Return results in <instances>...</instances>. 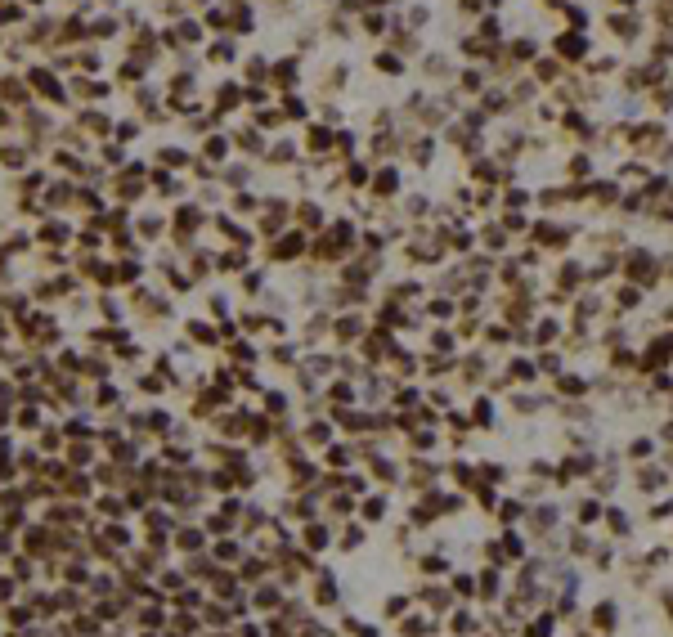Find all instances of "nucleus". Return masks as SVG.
I'll list each match as a JSON object with an SVG mask.
<instances>
[{"label": "nucleus", "mask_w": 673, "mask_h": 637, "mask_svg": "<svg viewBox=\"0 0 673 637\" xmlns=\"http://www.w3.org/2000/svg\"><path fill=\"white\" fill-rule=\"evenodd\" d=\"M629 144L633 148H665V121H638L629 130Z\"/></svg>", "instance_id": "7ed1b4c3"}, {"label": "nucleus", "mask_w": 673, "mask_h": 637, "mask_svg": "<svg viewBox=\"0 0 673 637\" xmlns=\"http://www.w3.org/2000/svg\"><path fill=\"white\" fill-rule=\"evenodd\" d=\"M615 68H620V63H615L611 54H606V59H593V68H588V72H593V77H611Z\"/></svg>", "instance_id": "393cba45"}, {"label": "nucleus", "mask_w": 673, "mask_h": 637, "mask_svg": "<svg viewBox=\"0 0 673 637\" xmlns=\"http://www.w3.org/2000/svg\"><path fill=\"white\" fill-rule=\"evenodd\" d=\"M552 54L566 59V63H584V59H588V36H584V32H561L552 41Z\"/></svg>", "instance_id": "f257e3e1"}, {"label": "nucleus", "mask_w": 673, "mask_h": 637, "mask_svg": "<svg viewBox=\"0 0 673 637\" xmlns=\"http://www.w3.org/2000/svg\"><path fill=\"white\" fill-rule=\"evenodd\" d=\"M373 189H377V193H395V189H400V171H395V166H386V171H377V180H373Z\"/></svg>", "instance_id": "dca6fc26"}, {"label": "nucleus", "mask_w": 673, "mask_h": 637, "mask_svg": "<svg viewBox=\"0 0 673 637\" xmlns=\"http://www.w3.org/2000/svg\"><path fill=\"white\" fill-rule=\"evenodd\" d=\"M530 633H534V637H552V620H548V615H543V620H534V629H530Z\"/></svg>", "instance_id": "7c9ffc66"}, {"label": "nucleus", "mask_w": 673, "mask_h": 637, "mask_svg": "<svg viewBox=\"0 0 673 637\" xmlns=\"http://www.w3.org/2000/svg\"><path fill=\"white\" fill-rule=\"evenodd\" d=\"M476 36H480L485 45H498V41H503V23H498V14H480Z\"/></svg>", "instance_id": "9d476101"}, {"label": "nucleus", "mask_w": 673, "mask_h": 637, "mask_svg": "<svg viewBox=\"0 0 673 637\" xmlns=\"http://www.w3.org/2000/svg\"><path fill=\"white\" fill-rule=\"evenodd\" d=\"M561 391L566 395H584V382H579V377H561Z\"/></svg>", "instance_id": "c85d7f7f"}, {"label": "nucleus", "mask_w": 673, "mask_h": 637, "mask_svg": "<svg viewBox=\"0 0 673 637\" xmlns=\"http://www.w3.org/2000/svg\"><path fill=\"white\" fill-rule=\"evenodd\" d=\"M525 202H530L525 189H507V193H503V207H507V211H516V207H525Z\"/></svg>", "instance_id": "412c9836"}, {"label": "nucleus", "mask_w": 673, "mask_h": 637, "mask_svg": "<svg viewBox=\"0 0 673 637\" xmlns=\"http://www.w3.org/2000/svg\"><path fill=\"white\" fill-rule=\"evenodd\" d=\"M373 68L377 72H382V77H400V72H404V59H400V54H377V59H373Z\"/></svg>", "instance_id": "ddd939ff"}, {"label": "nucleus", "mask_w": 673, "mask_h": 637, "mask_svg": "<svg viewBox=\"0 0 673 637\" xmlns=\"http://www.w3.org/2000/svg\"><path fill=\"white\" fill-rule=\"evenodd\" d=\"M539 94V81H516L512 85V108H516V103H530Z\"/></svg>", "instance_id": "6ab92c4d"}, {"label": "nucleus", "mask_w": 673, "mask_h": 637, "mask_svg": "<svg viewBox=\"0 0 673 637\" xmlns=\"http://www.w3.org/2000/svg\"><path fill=\"white\" fill-rule=\"evenodd\" d=\"M453 633H471V615H458V620H453Z\"/></svg>", "instance_id": "e433bc0d"}, {"label": "nucleus", "mask_w": 673, "mask_h": 637, "mask_svg": "<svg viewBox=\"0 0 673 637\" xmlns=\"http://www.w3.org/2000/svg\"><path fill=\"white\" fill-rule=\"evenodd\" d=\"M620 5H624V9H633V5H638V0H620Z\"/></svg>", "instance_id": "58836bf2"}, {"label": "nucleus", "mask_w": 673, "mask_h": 637, "mask_svg": "<svg viewBox=\"0 0 673 637\" xmlns=\"http://www.w3.org/2000/svg\"><path fill=\"white\" fill-rule=\"evenodd\" d=\"M606 521H611V530H615V534H629V516H624L620 507H611V512H606Z\"/></svg>", "instance_id": "b1692460"}, {"label": "nucleus", "mask_w": 673, "mask_h": 637, "mask_svg": "<svg viewBox=\"0 0 673 637\" xmlns=\"http://www.w3.org/2000/svg\"><path fill=\"white\" fill-rule=\"evenodd\" d=\"M566 175H570V180H579V184H584V180L593 175V157H588V153H575L570 162H566Z\"/></svg>", "instance_id": "f8f14e48"}, {"label": "nucleus", "mask_w": 673, "mask_h": 637, "mask_svg": "<svg viewBox=\"0 0 673 637\" xmlns=\"http://www.w3.org/2000/svg\"><path fill=\"white\" fill-rule=\"evenodd\" d=\"M489 85H485V72L480 68H462L458 72V94H485Z\"/></svg>", "instance_id": "6e6552de"}, {"label": "nucleus", "mask_w": 673, "mask_h": 637, "mask_svg": "<svg viewBox=\"0 0 673 637\" xmlns=\"http://www.w3.org/2000/svg\"><path fill=\"white\" fill-rule=\"evenodd\" d=\"M629 453H633V458H647V453H651V440H633Z\"/></svg>", "instance_id": "473e14b6"}, {"label": "nucleus", "mask_w": 673, "mask_h": 637, "mask_svg": "<svg viewBox=\"0 0 673 637\" xmlns=\"http://www.w3.org/2000/svg\"><path fill=\"white\" fill-rule=\"evenodd\" d=\"M588 193L597 198V207H611V202H620V184H615V180H597V184L588 189Z\"/></svg>", "instance_id": "9b49d317"}, {"label": "nucleus", "mask_w": 673, "mask_h": 637, "mask_svg": "<svg viewBox=\"0 0 673 637\" xmlns=\"http://www.w3.org/2000/svg\"><path fill=\"white\" fill-rule=\"evenodd\" d=\"M422 570H426V575H440L444 561H440V557H426V561H422Z\"/></svg>", "instance_id": "72a5a7b5"}, {"label": "nucleus", "mask_w": 673, "mask_h": 637, "mask_svg": "<svg viewBox=\"0 0 673 637\" xmlns=\"http://www.w3.org/2000/svg\"><path fill=\"white\" fill-rule=\"evenodd\" d=\"M593 620L602 624L606 633H615V624H620V611H615V602H602V606H597V611H593Z\"/></svg>", "instance_id": "f3484780"}, {"label": "nucleus", "mask_w": 673, "mask_h": 637, "mask_svg": "<svg viewBox=\"0 0 673 637\" xmlns=\"http://www.w3.org/2000/svg\"><path fill=\"white\" fill-rule=\"evenodd\" d=\"M364 27H368V32L377 36V32H382V14H368V18H364Z\"/></svg>", "instance_id": "f704fd0d"}, {"label": "nucleus", "mask_w": 673, "mask_h": 637, "mask_svg": "<svg viewBox=\"0 0 673 637\" xmlns=\"http://www.w3.org/2000/svg\"><path fill=\"white\" fill-rule=\"evenodd\" d=\"M426 23H431V9H426V5H413L409 9V27H426Z\"/></svg>", "instance_id": "a878e982"}, {"label": "nucleus", "mask_w": 673, "mask_h": 637, "mask_svg": "<svg viewBox=\"0 0 673 637\" xmlns=\"http://www.w3.org/2000/svg\"><path fill=\"white\" fill-rule=\"evenodd\" d=\"M620 175H624V180H638V184H647V180H651V166H647V162H624Z\"/></svg>", "instance_id": "a211bd4d"}, {"label": "nucleus", "mask_w": 673, "mask_h": 637, "mask_svg": "<svg viewBox=\"0 0 673 637\" xmlns=\"http://www.w3.org/2000/svg\"><path fill=\"white\" fill-rule=\"evenodd\" d=\"M422 72H426L431 81H449V72H453L449 54H422Z\"/></svg>", "instance_id": "0eeeda50"}, {"label": "nucleus", "mask_w": 673, "mask_h": 637, "mask_svg": "<svg viewBox=\"0 0 673 637\" xmlns=\"http://www.w3.org/2000/svg\"><path fill=\"white\" fill-rule=\"evenodd\" d=\"M409 157L418 162V166H431V162H435V139H431V135H422L418 144L409 148Z\"/></svg>", "instance_id": "4468645a"}, {"label": "nucleus", "mask_w": 673, "mask_h": 637, "mask_svg": "<svg viewBox=\"0 0 673 637\" xmlns=\"http://www.w3.org/2000/svg\"><path fill=\"white\" fill-rule=\"evenodd\" d=\"M656 59H660V63L673 59V27H665V36L656 41Z\"/></svg>", "instance_id": "aec40b11"}, {"label": "nucleus", "mask_w": 673, "mask_h": 637, "mask_svg": "<svg viewBox=\"0 0 673 637\" xmlns=\"http://www.w3.org/2000/svg\"><path fill=\"white\" fill-rule=\"evenodd\" d=\"M606 27H611L620 41H638L642 36V18H638V9H615L611 18H606Z\"/></svg>", "instance_id": "f03ea898"}, {"label": "nucleus", "mask_w": 673, "mask_h": 637, "mask_svg": "<svg viewBox=\"0 0 673 637\" xmlns=\"http://www.w3.org/2000/svg\"><path fill=\"white\" fill-rule=\"evenodd\" d=\"M480 112H485V117H503V112H512V94L485 90V94H480Z\"/></svg>", "instance_id": "423d86ee"}, {"label": "nucleus", "mask_w": 673, "mask_h": 637, "mask_svg": "<svg viewBox=\"0 0 673 637\" xmlns=\"http://www.w3.org/2000/svg\"><path fill=\"white\" fill-rule=\"evenodd\" d=\"M660 602H665V611L673 615V588H665V593H660Z\"/></svg>", "instance_id": "4c0bfd02"}, {"label": "nucleus", "mask_w": 673, "mask_h": 637, "mask_svg": "<svg viewBox=\"0 0 673 637\" xmlns=\"http://www.w3.org/2000/svg\"><path fill=\"white\" fill-rule=\"evenodd\" d=\"M431 211V202H426V198H409V216H426Z\"/></svg>", "instance_id": "c756f323"}, {"label": "nucleus", "mask_w": 673, "mask_h": 637, "mask_svg": "<svg viewBox=\"0 0 673 637\" xmlns=\"http://www.w3.org/2000/svg\"><path fill=\"white\" fill-rule=\"evenodd\" d=\"M656 108L673 112V85H656Z\"/></svg>", "instance_id": "5701e85b"}, {"label": "nucleus", "mask_w": 673, "mask_h": 637, "mask_svg": "<svg viewBox=\"0 0 673 637\" xmlns=\"http://www.w3.org/2000/svg\"><path fill=\"white\" fill-rule=\"evenodd\" d=\"M476 422H480V426L494 422V404H489V399H480V404H476Z\"/></svg>", "instance_id": "bb28decb"}, {"label": "nucleus", "mask_w": 673, "mask_h": 637, "mask_svg": "<svg viewBox=\"0 0 673 637\" xmlns=\"http://www.w3.org/2000/svg\"><path fill=\"white\" fill-rule=\"evenodd\" d=\"M471 175H476L480 184H498V180H507V171L498 166L494 157H476V162H471Z\"/></svg>", "instance_id": "39448f33"}, {"label": "nucleus", "mask_w": 673, "mask_h": 637, "mask_svg": "<svg viewBox=\"0 0 673 637\" xmlns=\"http://www.w3.org/2000/svg\"><path fill=\"white\" fill-rule=\"evenodd\" d=\"M503 243H507V238H503V229H485V247H494V252H498Z\"/></svg>", "instance_id": "2f4dec72"}, {"label": "nucleus", "mask_w": 673, "mask_h": 637, "mask_svg": "<svg viewBox=\"0 0 673 637\" xmlns=\"http://www.w3.org/2000/svg\"><path fill=\"white\" fill-rule=\"evenodd\" d=\"M629 274H633V279H647V283H651V279H656V256H651L647 247H638V252L629 256Z\"/></svg>", "instance_id": "20e7f679"}, {"label": "nucleus", "mask_w": 673, "mask_h": 637, "mask_svg": "<svg viewBox=\"0 0 673 637\" xmlns=\"http://www.w3.org/2000/svg\"><path fill=\"white\" fill-rule=\"evenodd\" d=\"M534 54H539V45H534V36H516V41H512V45H507V59H512V63H516V68H521V63H530V59H534Z\"/></svg>", "instance_id": "1a4fd4ad"}, {"label": "nucleus", "mask_w": 673, "mask_h": 637, "mask_svg": "<svg viewBox=\"0 0 673 637\" xmlns=\"http://www.w3.org/2000/svg\"><path fill=\"white\" fill-rule=\"evenodd\" d=\"M557 77H561V59H557V54H552V59H539V63H534V81H548V85H552Z\"/></svg>", "instance_id": "2eb2a0df"}, {"label": "nucleus", "mask_w": 673, "mask_h": 637, "mask_svg": "<svg viewBox=\"0 0 673 637\" xmlns=\"http://www.w3.org/2000/svg\"><path fill=\"white\" fill-rule=\"evenodd\" d=\"M552 521H557L552 507H539V512H534V525H539V530H552Z\"/></svg>", "instance_id": "cd10ccee"}, {"label": "nucleus", "mask_w": 673, "mask_h": 637, "mask_svg": "<svg viewBox=\"0 0 673 637\" xmlns=\"http://www.w3.org/2000/svg\"><path fill=\"white\" fill-rule=\"evenodd\" d=\"M557 283H561V288H575V283H579V265H561V270H557Z\"/></svg>", "instance_id": "4be33fe9"}, {"label": "nucleus", "mask_w": 673, "mask_h": 637, "mask_svg": "<svg viewBox=\"0 0 673 637\" xmlns=\"http://www.w3.org/2000/svg\"><path fill=\"white\" fill-rule=\"evenodd\" d=\"M404 606H409L404 597H391V602H386V611H391V615H404Z\"/></svg>", "instance_id": "c9c22d12"}]
</instances>
